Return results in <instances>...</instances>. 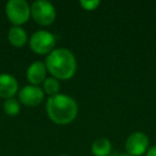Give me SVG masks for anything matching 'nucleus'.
Listing matches in <instances>:
<instances>
[{"label": "nucleus", "instance_id": "nucleus-1", "mask_svg": "<svg viewBox=\"0 0 156 156\" xmlns=\"http://www.w3.org/2000/svg\"><path fill=\"white\" fill-rule=\"evenodd\" d=\"M45 66L52 77L61 80L72 78L77 69V62L74 54L67 48H57L47 56Z\"/></svg>", "mask_w": 156, "mask_h": 156}, {"label": "nucleus", "instance_id": "nucleus-2", "mask_svg": "<svg viewBox=\"0 0 156 156\" xmlns=\"http://www.w3.org/2000/svg\"><path fill=\"white\" fill-rule=\"evenodd\" d=\"M46 111L54 123L65 125L75 120L78 113V105L76 101L65 94H57L49 96L46 103Z\"/></svg>", "mask_w": 156, "mask_h": 156}, {"label": "nucleus", "instance_id": "nucleus-3", "mask_svg": "<svg viewBox=\"0 0 156 156\" xmlns=\"http://www.w3.org/2000/svg\"><path fill=\"white\" fill-rule=\"evenodd\" d=\"M5 14L14 26H20L30 17L31 7L25 0H10L5 5Z\"/></svg>", "mask_w": 156, "mask_h": 156}, {"label": "nucleus", "instance_id": "nucleus-4", "mask_svg": "<svg viewBox=\"0 0 156 156\" xmlns=\"http://www.w3.org/2000/svg\"><path fill=\"white\" fill-rule=\"evenodd\" d=\"M31 16L33 20L42 26H49L56 20V9L47 0H37L31 5Z\"/></svg>", "mask_w": 156, "mask_h": 156}, {"label": "nucleus", "instance_id": "nucleus-5", "mask_svg": "<svg viewBox=\"0 0 156 156\" xmlns=\"http://www.w3.org/2000/svg\"><path fill=\"white\" fill-rule=\"evenodd\" d=\"M29 45L33 52L37 55H49L55 49L56 37L46 30H39L30 37Z\"/></svg>", "mask_w": 156, "mask_h": 156}, {"label": "nucleus", "instance_id": "nucleus-6", "mask_svg": "<svg viewBox=\"0 0 156 156\" xmlns=\"http://www.w3.org/2000/svg\"><path fill=\"white\" fill-rule=\"evenodd\" d=\"M149 137L142 132H135L127 137L125 142L126 153L129 156H141L149 149Z\"/></svg>", "mask_w": 156, "mask_h": 156}, {"label": "nucleus", "instance_id": "nucleus-7", "mask_svg": "<svg viewBox=\"0 0 156 156\" xmlns=\"http://www.w3.org/2000/svg\"><path fill=\"white\" fill-rule=\"evenodd\" d=\"M20 103L28 107L39 106L44 100V91L39 86H25L18 93Z\"/></svg>", "mask_w": 156, "mask_h": 156}, {"label": "nucleus", "instance_id": "nucleus-8", "mask_svg": "<svg viewBox=\"0 0 156 156\" xmlns=\"http://www.w3.org/2000/svg\"><path fill=\"white\" fill-rule=\"evenodd\" d=\"M46 72H47V69L45 66V63L41 61H35L31 63L27 69V79L30 83V85L39 86L43 83L47 78Z\"/></svg>", "mask_w": 156, "mask_h": 156}, {"label": "nucleus", "instance_id": "nucleus-9", "mask_svg": "<svg viewBox=\"0 0 156 156\" xmlns=\"http://www.w3.org/2000/svg\"><path fill=\"white\" fill-rule=\"evenodd\" d=\"M18 83L10 74H0V98H11L17 93Z\"/></svg>", "mask_w": 156, "mask_h": 156}, {"label": "nucleus", "instance_id": "nucleus-10", "mask_svg": "<svg viewBox=\"0 0 156 156\" xmlns=\"http://www.w3.org/2000/svg\"><path fill=\"white\" fill-rule=\"evenodd\" d=\"M8 40L10 44L14 47H23L27 43L28 35L25 29H23L20 26H13L9 30L8 33Z\"/></svg>", "mask_w": 156, "mask_h": 156}, {"label": "nucleus", "instance_id": "nucleus-11", "mask_svg": "<svg viewBox=\"0 0 156 156\" xmlns=\"http://www.w3.org/2000/svg\"><path fill=\"white\" fill-rule=\"evenodd\" d=\"M91 151L94 156H109L111 154V142L109 139L101 137L93 141Z\"/></svg>", "mask_w": 156, "mask_h": 156}, {"label": "nucleus", "instance_id": "nucleus-12", "mask_svg": "<svg viewBox=\"0 0 156 156\" xmlns=\"http://www.w3.org/2000/svg\"><path fill=\"white\" fill-rule=\"evenodd\" d=\"M60 90V83L59 80L55 77H47L43 83V91L49 96H54L59 94Z\"/></svg>", "mask_w": 156, "mask_h": 156}, {"label": "nucleus", "instance_id": "nucleus-13", "mask_svg": "<svg viewBox=\"0 0 156 156\" xmlns=\"http://www.w3.org/2000/svg\"><path fill=\"white\" fill-rule=\"evenodd\" d=\"M3 110L10 117H15L20 111V103L14 98H8L3 103Z\"/></svg>", "mask_w": 156, "mask_h": 156}, {"label": "nucleus", "instance_id": "nucleus-14", "mask_svg": "<svg viewBox=\"0 0 156 156\" xmlns=\"http://www.w3.org/2000/svg\"><path fill=\"white\" fill-rule=\"evenodd\" d=\"M79 3L83 7V9L87 10V11H93V10L98 9V5H101V1L100 0H80Z\"/></svg>", "mask_w": 156, "mask_h": 156}, {"label": "nucleus", "instance_id": "nucleus-15", "mask_svg": "<svg viewBox=\"0 0 156 156\" xmlns=\"http://www.w3.org/2000/svg\"><path fill=\"white\" fill-rule=\"evenodd\" d=\"M145 156H156V145H153V147H149Z\"/></svg>", "mask_w": 156, "mask_h": 156}, {"label": "nucleus", "instance_id": "nucleus-16", "mask_svg": "<svg viewBox=\"0 0 156 156\" xmlns=\"http://www.w3.org/2000/svg\"><path fill=\"white\" fill-rule=\"evenodd\" d=\"M60 156H67V155H60Z\"/></svg>", "mask_w": 156, "mask_h": 156}]
</instances>
